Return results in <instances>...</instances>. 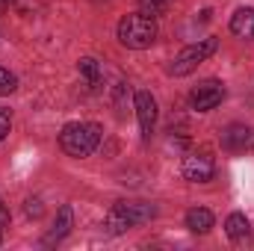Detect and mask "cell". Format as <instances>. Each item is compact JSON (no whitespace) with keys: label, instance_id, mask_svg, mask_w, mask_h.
<instances>
[{"label":"cell","instance_id":"obj_1","mask_svg":"<svg viewBox=\"0 0 254 251\" xmlns=\"http://www.w3.org/2000/svg\"><path fill=\"white\" fill-rule=\"evenodd\" d=\"M60 145L68 157H89L101 145V127L95 122H71L60 133Z\"/></svg>","mask_w":254,"mask_h":251},{"label":"cell","instance_id":"obj_2","mask_svg":"<svg viewBox=\"0 0 254 251\" xmlns=\"http://www.w3.org/2000/svg\"><path fill=\"white\" fill-rule=\"evenodd\" d=\"M119 39L125 48H133V51H145L157 42V24L151 15L145 12H133V15H125L122 24H119Z\"/></svg>","mask_w":254,"mask_h":251},{"label":"cell","instance_id":"obj_3","mask_svg":"<svg viewBox=\"0 0 254 251\" xmlns=\"http://www.w3.org/2000/svg\"><path fill=\"white\" fill-rule=\"evenodd\" d=\"M154 213H157L154 204H145V201H119V204L107 213L104 228H107L110 234H125L127 228L154 219Z\"/></svg>","mask_w":254,"mask_h":251},{"label":"cell","instance_id":"obj_4","mask_svg":"<svg viewBox=\"0 0 254 251\" xmlns=\"http://www.w3.org/2000/svg\"><path fill=\"white\" fill-rule=\"evenodd\" d=\"M216 45H219L216 39H204V42H195V45H190V48H184V51L172 60L169 74H175V77H187V74H192L207 57L216 54Z\"/></svg>","mask_w":254,"mask_h":251},{"label":"cell","instance_id":"obj_5","mask_svg":"<svg viewBox=\"0 0 254 251\" xmlns=\"http://www.w3.org/2000/svg\"><path fill=\"white\" fill-rule=\"evenodd\" d=\"M222 98H225V86H222L219 80H204V83H198L190 92V104L198 113H207V110L219 107Z\"/></svg>","mask_w":254,"mask_h":251},{"label":"cell","instance_id":"obj_6","mask_svg":"<svg viewBox=\"0 0 254 251\" xmlns=\"http://www.w3.org/2000/svg\"><path fill=\"white\" fill-rule=\"evenodd\" d=\"M213 175H216V166L207 154H190L184 160V178L192 184H207L213 181Z\"/></svg>","mask_w":254,"mask_h":251},{"label":"cell","instance_id":"obj_7","mask_svg":"<svg viewBox=\"0 0 254 251\" xmlns=\"http://www.w3.org/2000/svg\"><path fill=\"white\" fill-rule=\"evenodd\" d=\"M136 116H139L142 133L148 136L154 130V122H157V101L151 92H136Z\"/></svg>","mask_w":254,"mask_h":251},{"label":"cell","instance_id":"obj_8","mask_svg":"<svg viewBox=\"0 0 254 251\" xmlns=\"http://www.w3.org/2000/svg\"><path fill=\"white\" fill-rule=\"evenodd\" d=\"M222 145L228 151H246V148H254V130L243 125H231L225 133H222Z\"/></svg>","mask_w":254,"mask_h":251},{"label":"cell","instance_id":"obj_9","mask_svg":"<svg viewBox=\"0 0 254 251\" xmlns=\"http://www.w3.org/2000/svg\"><path fill=\"white\" fill-rule=\"evenodd\" d=\"M225 231H228V237H231L237 246H246V243H249V237H252V225H249V219H246L243 213H234V216H228V222H225Z\"/></svg>","mask_w":254,"mask_h":251},{"label":"cell","instance_id":"obj_10","mask_svg":"<svg viewBox=\"0 0 254 251\" xmlns=\"http://www.w3.org/2000/svg\"><path fill=\"white\" fill-rule=\"evenodd\" d=\"M187 228H190L192 234H207L213 228V213L204 210V207H192L190 213H187Z\"/></svg>","mask_w":254,"mask_h":251},{"label":"cell","instance_id":"obj_11","mask_svg":"<svg viewBox=\"0 0 254 251\" xmlns=\"http://www.w3.org/2000/svg\"><path fill=\"white\" fill-rule=\"evenodd\" d=\"M71 231V207L65 204V207H60V213H57V222H54V231L45 237V246H54V243H60L65 234Z\"/></svg>","mask_w":254,"mask_h":251},{"label":"cell","instance_id":"obj_12","mask_svg":"<svg viewBox=\"0 0 254 251\" xmlns=\"http://www.w3.org/2000/svg\"><path fill=\"white\" fill-rule=\"evenodd\" d=\"M231 30L243 39H252L254 36V9H240L234 18H231Z\"/></svg>","mask_w":254,"mask_h":251},{"label":"cell","instance_id":"obj_13","mask_svg":"<svg viewBox=\"0 0 254 251\" xmlns=\"http://www.w3.org/2000/svg\"><path fill=\"white\" fill-rule=\"evenodd\" d=\"M80 74L89 80V86H98V83H101V77H104L101 65L95 63V60H80Z\"/></svg>","mask_w":254,"mask_h":251},{"label":"cell","instance_id":"obj_14","mask_svg":"<svg viewBox=\"0 0 254 251\" xmlns=\"http://www.w3.org/2000/svg\"><path fill=\"white\" fill-rule=\"evenodd\" d=\"M139 6H142V12H145V15H151V18H154V15H163V12L172 6V0H139Z\"/></svg>","mask_w":254,"mask_h":251},{"label":"cell","instance_id":"obj_15","mask_svg":"<svg viewBox=\"0 0 254 251\" xmlns=\"http://www.w3.org/2000/svg\"><path fill=\"white\" fill-rule=\"evenodd\" d=\"M15 86H18L15 74H9L6 68H0V98H3V95H9V92H15Z\"/></svg>","mask_w":254,"mask_h":251},{"label":"cell","instance_id":"obj_16","mask_svg":"<svg viewBox=\"0 0 254 251\" xmlns=\"http://www.w3.org/2000/svg\"><path fill=\"white\" fill-rule=\"evenodd\" d=\"M9 127H12V119H9V113H6V110H0V142L6 139Z\"/></svg>","mask_w":254,"mask_h":251},{"label":"cell","instance_id":"obj_17","mask_svg":"<svg viewBox=\"0 0 254 251\" xmlns=\"http://www.w3.org/2000/svg\"><path fill=\"white\" fill-rule=\"evenodd\" d=\"M6 225H9V210H6V204L0 201V243H3V231H6Z\"/></svg>","mask_w":254,"mask_h":251},{"label":"cell","instance_id":"obj_18","mask_svg":"<svg viewBox=\"0 0 254 251\" xmlns=\"http://www.w3.org/2000/svg\"><path fill=\"white\" fill-rule=\"evenodd\" d=\"M39 213H42L39 201H33V198H30V201H27V216H39Z\"/></svg>","mask_w":254,"mask_h":251},{"label":"cell","instance_id":"obj_19","mask_svg":"<svg viewBox=\"0 0 254 251\" xmlns=\"http://www.w3.org/2000/svg\"><path fill=\"white\" fill-rule=\"evenodd\" d=\"M9 3H12V0H0V15H3V12L9 9Z\"/></svg>","mask_w":254,"mask_h":251}]
</instances>
